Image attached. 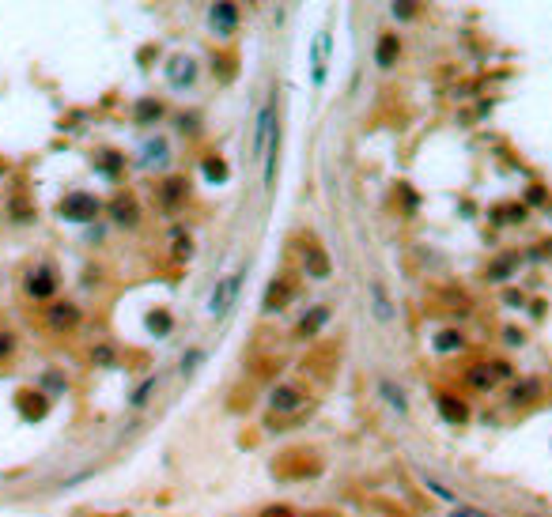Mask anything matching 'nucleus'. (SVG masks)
I'll return each instance as SVG.
<instances>
[{"instance_id":"nucleus-4","label":"nucleus","mask_w":552,"mask_h":517,"mask_svg":"<svg viewBox=\"0 0 552 517\" xmlns=\"http://www.w3.org/2000/svg\"><path fill=\"white\" fill-rule=\"evenodd\" d=\"M57 269L53 264H35V269H27V276H23V291H27L30 302H53L57 298Z\"/></svg>"},{"instance_id":"nucleus-37","label":"nucleus","mask_w":552,"mask_h":517,"mask_svg":"<svg viewBox=\"0 0 552 517\" xmlns=\"http://www.w3.org/2000/svg\"><path fill=\"white\" fill-rule=\"evenodd\" d=\"M265 517H292V514H287L284 506H276V514H265Z\"/></svg>"},{"instance_id":"nucleus-22","label":"nucleus","mask_w":552,"mask_h":517,"mask_svg":"<svg viewBox=\"0 0 552 517\" xmlns=\"http://www.w3.org/2000/svg\"><path fill=\"white\" fill-rule=\"evenodd\" d=\"M439 355H450V351H461L466 347V336L458 333V329H443V333H435V340H431Z\"/></svg>"},{"instance_id":"nucleus-29","label":"nucleus","mask_w":552,"mask_h":517,"mask_svg":"<svg viewBox=\"0 0 552 517\" xmlns=\"http://www.w3.org/2000/svg\"><path fill=\"white\" fill-rule=\"evenodd\" d=\"M201 362H204V351H201V347H189V351L182 355V362H178V374H182V378H189L197 367H201Z\"/></svg>"},{"instance_id":"nucleus-15","label":"nucleus","mask_w":552,"mask_h":517,"mask_svg":"<svg viewBox=\"0 0 552 517\" xmlns=\"http://www.w3.org/2000/svg\"><path fill=\"white\" fill-rule=\"evenodd\" d=\"M303 272H307L310 280H330L333 264H330V253H325L318 242H310V246L303 249Z\"/></svg>"},{"instance_id":"nucleus-19","label":"nucleus","mask_w":552,"mask_h":517,"mask_svg":"<svg viewBox=\"0 0 552 517\" xmlns=\"http://www.w3.org/2000/svg\"><path fill=\"white\" fill-rule=\"evenodd\" d=\"M325 325H330V306H314L310 313H303V321H299L295 333H299V336H318Z\"/></svg>"},{"instance_id":"nucleus-9","label":"nucleus","mask_w":552,"mask_h":517,"mask_svg":"<svg viewBox=\"0 0 552 517\" xmlns=\"http://www.w3.org/2000/svg\"><path fill=\"white\" fill-rule=\"evenodd\" d=\"M137 163L144 170H166V163H171V140L166 136H144L140 151H137Z\"/></svg>"},{"instance_id":"nucleus-30","label":"nucleus","mask_w":552,"mask_h":517,"mask_svg":"<svg viewBox=\"0 0 552 517\" xmlns=\"http://www.w3.org/2000/svg\"><path fill=\"white\" fill-rule=\"evenodd\" d=\"M148 329H151V333H155V336H166V333H171V329H174L171 313H166V310H155V313H148Z\"/></svg>"},{"instance_id":"nucleus-14","label":"nucleus","mask_w":552,"mask_h":517,"mask_svg":"<svg viewBox=\"0 0 552 517\" xmlns=\"http://www.w3.org/2000/svg\"><path fill=\"white\" fill-rule=\"evenodd\" d=\"M110 220L117 223V227L133 231L140 223V208H137V197H129V193H117L114 200H110Z\"/></svg>"},{"instance_id":"nucleus-16","label":"nucleus","mask_w":552,"mask_h":517,"mask_svg":"<svg viewBox=\"0 0 552 517\" xmlns=\"http://www.w3.org/2000/svg\"><path fill=\"white\" fill-rule=\"evenodd\" d=\"M518 264H522V257H518V253H503V257H495V261L488 264V284H507V280L515 276Z\"/></svg>"},{"instance_id":"nucleus-36","label":"nucleus","mask_w":552,"mask_h":517,"mask_svg":"<svg viewBox=\"0 0 552 517\" xmlns=\"http://www.w3.org/2000/svg\"><path fill=\"white\" fill-rule=\"evenodd\" d=\"M541 200H545V193H541V185H533V189H530V204H541Z\"/></svg>"},{"instance_id":"nucleus-21","label":"nucleus","mask_w":552,"mask_h":517,"mask_svg":"<svg viewBox=\"0 0 552 517\" xmlns=\"http://www.w3.org/2000/svg\"><path fill=\"white\" fill-rule=\"evenodd\" d=\"M439 416H443L446 423H466L469 408H466V400L450 397V393H439Z\"/></svg>"},{"instance_id":"nucleus-12","label":"nucleus","mask_w":552,"mask_h":517,"mask_svg":"<svg viewBox=\"0 0 552 517\" xmlns=\"http://www.w3.org/2000/svg\"><path fill=\"white\" fill-rule=\"evenodd\" d=\"M133 125H140V128H151V125H159V121L166 117V102L163 99H155V95H140L137 102H133Z\"/></svg>"},{"instance_id":"nucleus-11","label":"nucleus","mask_w":552,"mask_h":517,"mask_svg":"<svg viewBox=\"0 0 552 517\" xmlns=\"http://www.w3.org/2000/svg\"><path fill=\"white\" fill-rule=\"evenodd\" d=\"M303 404H307V393H303V385H276L273 393H269V408L276 411V416H292V411H299Z\"/></svg>"},{"instance_id":"nucleus-1","label":"nucleus","mask_w":552,"mask_h":517,"mask_svg":"<svg viewBox=\"0 0 552 517\" xmlns=\"http://www.w3.org/2000/svg\"><path fill=\"white\" fill-rule=\"evenodd\" d=\"M163 79L174 95H186V91H193L197 79H201V64H197L193 53H171L166 64H163Z\"/></svg>"},{"instance_id":"nucleus-23","label":"nucleus","mask_w":552,"mask_h":517,"mask_svg":"<svg viewBox=\"0 0 552 517\" xmlns=\"http://www.w3.org/2000/svg\"><path fill=\"white\" fill-rule=\"evenodd\" d=\"M390 15H394V23H416L420 19V0H390Z\"/></svg>"},{"instance_id":"nucleus-26","label":"nucleus","mask_w":552,"mask_h":517,"mask_svg":"<svg viewBox=\"0 0 552 517\" xmlns=\"http://www.w3.org/2000/svg\"><path fill=\"white\" fill-rule=\"evenodd\" d=\"M174 125H178L182 136H197L204 121H201V114H197V110H182V114H174Z\"/></svg>"},{"instance_id":"nucleus-34","label":"nucleus","mask_w":552,"mask_h":517,"mask_svg":"<svg viewBox=\"0 0 552 517\" xmlns=\"http://www.w3.org/2000/svg\"><path fill=\"white\" fill-rule=\"evenodd\" d=\"M503 340H507L511 347H522V344H526V333H522V329H507V333H503Z\"/></svg>"},{"instance_id":"nucleus-2","label":"nucleus","mask_w":552,"mask_h":517,"mask_svg":"<svg viewBox=\"0 0 552 517\" xmlns=\"http://www.w3.org/2000/svg\"><path fill=\"white\" fill-rule=\"evenodd\" d=\"M242 27V4L238 0H212L208 4V30L220 42H231Z\"/></svg>"},{"instance_id":"nucleus-7","label":"nucleus","mask_w":552,"mask_h":517,"mask_svg":"<svg viewBox=\"0 0 552 517\" xmlns=\"http://www.w3.org/2000/svg\"><path fill=\"white\" fill-rule=\"evenodd\" d=\"M79 321H84V310L72 298H53L46 306V329H53V333H76Z\"/></svg>"},{"instance_id":"nucleus-13","label":"nucleus","mask_w":552,"mask_h":517,"mask_svg":"<svg viewBox=\"0 0 552 517\" xmlns=\"http://www.w3.org/2000/svg\"><path fill=\"white\" fill-rule=\"evenodd\" d=\"M189 197V182L186 177H163L159 182V208L163 212H178Z\"/></svg>"},{"instance_id":"nucleus-28","label":"nucleus","mask_w":552,"mask_h":517,"mask_svg":"<svg viewBox=\"0 0 552 517\" xmlns=\"http://www.w3.org/2000/svg\"><path fill=\"white\" fill-rule=\"evenodd\" d=\"M171 238H174V257H178V261L186 257V261H189V257H193V238H189V231L174 227V234H171Z\"/></svg>"},{"instance_id":"nucleus-17","label":"nucleus","mask_w":552,"mask_h":517,"mask_svg":"<svg viewBox=\"0 0 552 517\" xmlns=\"http://www.w3.org/2000/svg\"><path fill=\"white\" fill-rule=\"evenodd\" d=\"M379 397L390 404V408L397 411V416H409V397H405V389L397 382H390V378H379Z\"/></svg>"},{"instance_id":"nucleus-25","label":"nucleus","mask_w":552,"mask_h":517,"mask_svg":"<svg viewBox=\"0 0 552 517\" xmlns=\"http://www.w3.org/2000/svg\"><path fill=\"white\" fill-rule=\"evenodd\" d=\"M201 170H204V182H212V185H223V182H227V177H231L227 163H223L220 155H204Z\"/></svg>"},{"instance_id":"nucleus-33","label":"nucleus","mask_w":552,"mask_h":517,"mask_svg":"<svg viewBox=\"0 0 552 517\" xmlns=\"http://www.w3.org/2000/svg\"><path fill=\"white\" fill-rule=\"evenodd\" d=\"M12 351H15V336L12 333H0V359H8Z\"/></svg>"},{"instance_id":"nucleus-35","label":"nucleus","mask_w":552,"mask_h":517,"mask_svg":"<svg viewBox=\"0 0 552 517\" xmlns=\"http://www.w3.org/2000/svg\"><path fill=\"white\" fill-rule=\"evenodd\" d=\"M503 302H507V306H522L526 295H522V291H507V295H503Z\"/></svg>"},{"instance_id":"nucleus-10","label":"nucleus","mask_w":552,"mask_h":517,"mask_svg":"<svg viewBox=\"0 0 552 517\" xmlns=\"http://www.w3.org/2000/svg\"><path fill=\"white\" fill-rule=\"evenodd\" d=\"M280 121L273 125V133H269L265 140V151H261V185H265V193H273L276 185V166H280Z\"/></svg>"},{"instance_id":"nucleus-24","label":"nucleus","mask_w":552,"mask_h":517,"mask_svg":"<svg viewBox=\"0 0 552 517\" xmlns=\"http://www.w3.org/2000/svg\"><path fill=\"white\" fill-rule=\"evenodd\" d=\"M287 298H292V284H287V280H273V284H269V291H265V313L280 310Z\"/></svg>"},{"instance_id":"nucleus-32","label":"nucleus","mask_w":552,"mask_h":517,"mask_svg":"<svg viewBox=\"0 0 552 517\" xmlns=\"http://www.w3.org/2000/svg\"><path fill=\"white\" fill-rule=\"evenodd\" d=\"M91 362H99V367H110V362H114V347H110V344L91 347Z\"/></svg>"},{"instance_id":"nucleus-18","label":"nucleus","mask_w":552,"mask_h":517,"mask_svg":"<svg viewBox=\"0 0 552 517\" xmlns=\"http://www.w3.org/2000/svg\"><path fill=\"white\" fill-rule=\"evenodd\" d=\"M91 166L106 177V182H117L122 170H125V159L117 155V151H99V155H91Z\"/></svg>"},{"instance_id":"nucleus-6","label":"nucleus","mask_w":552,"mask_h":517,"mask_svg":"<svg viewBox=\"0 0 552 517\" xmlns=\"http://www.w3.org/2000/svg\"><path fill=\"white\" fill-rule=\"evenodd\" d=\"M405 57V38L397 35V30H382L379 38H374V50H371V61L379 72H394L397 64Z\"/></svg>"},{"instance_id":"nucleus-8","label":"nucleus","mask_w":552,"mask_h":517,"mask_svg":"<svg viewBox=\"0 0 552 517\" xmlns=\"http://www.w3.org/2000/svg\"><path fill=\"white\" fill-rule=\"evenodd\" d=\"M367 310H371V318L379 321V325H394V318H397V306H394V298H390V287L382 284L379 276L367 280Z\"/></svg>"},{"instance_id":"nucleus-38","label":"nucleus","mask_w":552,"mask_h":517,"mask_svg":"<svg viewBox=\"0 0 552 517\" xmlns=\"http://www.w3.org/2000/svg\"><path fill=\"white\" fill-rule=\"evenodd\" d=\"M246 4H261V0H246Z\"/></svg>"},{"instance_id":"nucleus-31","label":"nucleus","mask_w":552,"mask_h":517,"mask_svg":"<svg viewBox=\"0 0 552 517\" xmlns=\"http://www.w3.org/2000/svg\"><path fill=\"white\" fill-rule=\"evenodd\" d=\"M155 389H159V378H144V382L137 385V393H133V397H129V404H133V408H140V404H148V397H151V393H155Z\"/></svg>"},{"instance_id":"nucleus-27","label":"nucleus","mask_w":552,"mask_h":517,"mask_svg":"<svg viewBox=\"0 0 552 517\" xmlns=\"http://www.w3.org/2000/svg\"><path fill=\"white\" fill-rule=\"evenodd\" d=\"M541 393V382H533V378H526V382H515V389H511V404H526L533 400Z\"/></svg>"},{"instance_id":"nucleus-5","label":"nucleus","mask_w":552,"mask_h":517,"mask_svg":"<svg viewBox=\"0 0 552 517\" xmlns=\"http://www.w3.org/2000/svg\"><path fill=\"white\" fill-rule=\"evenodd\" d=\"M242 280H246V272L238 269V272H231V276H223V280H216V287H212V295H208V318H227V310L235 306V298H238V291H242Z\"/></svg>"},{"instance_id":"nucleus-20","label":"nucleus","mask_w":552,"mask_h":517,"mask_svg":"<svg viewBox=\"0 0 552 517\" xmlns=\"http://www.w3.org/2000/svg\"><path fill=\"white\" fill-rule=\"evenodd\" d=\"M466 385H469V389H477V393L495 389V370L488 367V362H477V367L466 370Z\"/></svg>"},{"instance_id":"nucleus-3","label":"nucleus","mask_w":552,"mask_h":517,"mask_svg":"<svg viewBox=\"0 0 552 517\" xmlns=\"http://www.w3.org/2000/svg\"><path fill=\"white\" fill-rule=\"evenodd\" d=\"M99 212H102V200L95 197V193H84V189L65 193L61 204H57V215L65 223H95V220H99Z\"/></svg>"}]
</instances>
